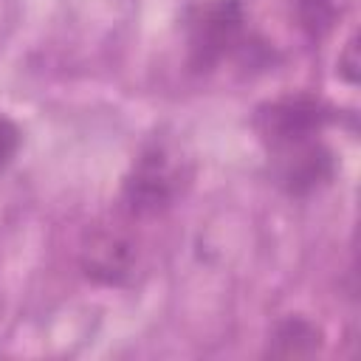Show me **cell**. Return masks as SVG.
Returning a JSON list of instances; mask_svg holds the SVG:
<instances>
[{"mask_svg":"<svg viewBox=\"0 0 361 361\" xmlns=\"http://www.w3.org/2000/svg\"><path fill=\"white\" fill-rule=\"evenodd\" d=\"M192 169L189 161L180 155V149L166 138H149L138 155L133 158L121 192L118 206L127 220H144L164 214L175 206V200L189 186Z\"/></svg>","mask_w":361,"mask_h":361,"instance_id":"obj_1","label":"cell"},{"mask_svg":"<svg viewBox=\"0 0 361 361\" xmlns=\"http://www.w3.org/2000/svg\"><path fill=\"white\" fill-rule=\"evenodd\" d=\"M245 39L243 0H195L183 11L186 65L192 73L217 71Z\"/></svg>","mask_w":361,"mask_h":361,"instance_id":"obj_2","label":"cell"},{"mask_svg":"<svg viewBox=\"0 0 361 361\" xmlns=\"http://www.w3.org/2000/svg\"><path fill=\"white\" fill-rule=\"evenodd\" d=\"M333 118H336V110L322 96L282 93V96H274L257 104L251 116V127L268 152V149L288 147L296 141L319 138Z\"/></svg>","mask_w":361,"mask_h":361,"instance_id":"obj_3","label":"cell"},{"mask_svg":"<svg viewBox=\"0 0 361 361\" xmlns=\"http://www.w3.org/2000/svg\"><path fill=\"white\" fill-rule=\"evenodd\" d=\"M265 155L274 186L282 189L288 197L305 200L336 180V152L322 135L268 149Z\"/></svg>","mask_w":361,"mask_h":361,"instance_id":"obj_4","label":"cell"},{"mask_svg":"<svg viewBox=\"0 0 361 361\" xmlns=\"http://www.w3.org/2000/svg\"><path fill=\"white\" fill-rule=\"evenodd\" d=\"M135 237L121 223H93L82 234V274L99 285H124L135 271Z\"/></svg>","mask_w":361,"mask_h":361,"instance_id":"obj_5","label":"cell"},{"mask_svg":"<svg viewBox=\"0 0 361 361\" xmlns=\"http://www.w3.org/2000/svg\"><path fill=\"white\" fill-rule=\"evenodd\" d=\"M322 347H324V330L316 322H310L307 316L290 313L271 327L262 355H268V358H310V355L322 353Z\"/></svg>","mask_w":361,"mask_h":361,"instance_id":"obj_6","label":"cell"},{"mask_svg":"<svg viewBox=\"0 0 361 361\" xmlns=\"http://www.w3.org/2000/svg\"><path fill=\"white\" fill-rule=\"evenodd\" d=\"M296 17L299 25L310 39H319L330 31L336 17V0H296Z\"/></svg>","mask_w":361,"mask_h":361,"instance_id":"obj_7","label":"cell"},{"mask_svg":"<svg viewBox=\"0 0 361 361\" xmlns=\"http://www.w3.org/2000/svg\"><path fill=\"white\" fill-rule=\"evenodd\" d=\"M23 144V130L17 127L14 118H8L6 113H0V175L11 166V161L17 158Z\"/></svg>","mask_w":361,"mask_h":361,"instance_id":"obj_8","label":"cell"},{"mask_svg":"<svg viewBox=\"0 0 361 361\" xmlns=\"http://www.w3.org/2000/svg\"><path fill=\"white\" fill-rule=\"evenodd\" d=\"M358 42H355V37L344 45V51L338 54V73H341V79L347 82V85H355L358 82Z\"/></svg>","mask_w":361,"mask_h":361,"instance_id":"obj_9","label":"cell"}]
</instances>
